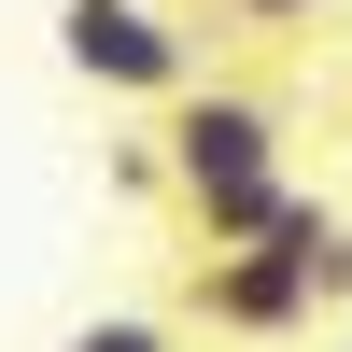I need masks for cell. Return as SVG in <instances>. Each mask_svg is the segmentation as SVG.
Listing matches in <instances>:
<instances>
[{
    "mask_svg": "<svg viewBox=\"0 0 352 352\" xmlns=\"http://www.w3.org/2000/svg\"><path fill=\"white\" fill-rule=\"evenodd\" d=\"M324 310H352V212L296 184L254 240H212V254L184 268V310H169V324L240 338V352H282V338L324 324Z\"/></svg>",
    "mask_w": 352,
    "mask_h": 352,
    "instance_id": "obj_1",
    "label": "cell"
},
{
    "mask_svg": "<svg viewBox=\"0 0 352 352\" xmlns=\"http://www.w3.org/2000/svg\"><path fill=\"white\" fill-rule=\"evenodd\" d=\"M155 155H169V212H184L197 254H212V240H254V226L296 197V127H282V99L212 85V71L155 113Z\"/></svg>",
    "mask_w": 352,
    "mask_h": 352,
    "instance_id": "obj_2",
    "label": "cell"
},
{
    "mask_svg": "<svg viewBox=\"0 0 352 352\" xmlns=\"http://www.w3.org/2000/svg\"><path fill=\"white\" fill-rule=\"evenodd\" d=\"M56 56H71V85H99V99L169 113L197 85V56H212V28H197L184 0H56Z\"/></svg>",
    "mask_w": 352,
    "mask_h": 352,
    "instance_id": "obj_3",
    "label": "cell"
},
{
    "mask_svg": "<svg viewBox=\"0 0 352 352\" xmlns=\"http://www.w3.org/2000/svg\"><path fill=\"white\" fill-rule=\"evenodd\" d=\"M197 14H226V43H310L338 0H197Z\"/></svg>",
    "mask_w": 352,
    "mask_h": 352,
    "instance_id": "obj_4",
    "label": "cell"
},
{
    "mask_svg": "<svg viewBox=\"0 0 352 352\" xmlns=\"http://www.w3.org/2000/svg\"><path fill=\"white\" fill-rule=\"evenodd\" d=\"M56 352H184V324H169V310H85Z\"/></svg>",
    "mask_w": 352,
    "mask_h": 352,
    "instance_id": "obj_5",
    "label": "cell"
},
{
    "mask_svg": "<svg viewBox=\"0 0 352 352\" xmlns=\"http://www.w3.org/2000/svg\"><path fill=\"white\" fill-rule=\"evenodd\" d=\"M324 352H352V338H324Z\"/></svg>",
    "mask_w": 352,
    "mask_h": 352,
    "instance_id": "obj_6",
    "label": "cell"
}]
</instances>
